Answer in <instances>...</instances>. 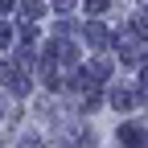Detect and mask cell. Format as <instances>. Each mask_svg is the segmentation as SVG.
<instances>
[{"label":"cell","instance_id":"1","mask_svg":"<svg viewBox=\"0 0 148 148\" xmlns=\"http://www.w3.org/2000/svg\"><path fill=\"white\" fill-rule=\"evenodd\" d=\"M86 41L95 45V49H107V45H111V33H107V25L90 21V25H86Z\"/></svg>","mask_w":148,"mask_h":148},{"label":"cell","instance_id":"2","mask_svg":"<svg viewBox=\"0 0 148 148\" xmlns=\"http://www.w3.org/2000/svg\"><path fill=\"white\" fill-rule=\"evenodd\" d=\"M111 107H115V111H132V107H136V90L115 86V90H111Z\"/></svg>","mask_w":148,"mask_h":148},{"label":"cell","instance_id":"3","mask_svg":"<svg viewBox=\"0 0 148 148\" xmlns=\"http://www.w3.org/2000/svg\"><path fill=\"white\" fill-rule=\"evenodd\" d=\"M119 144H123V148H140V144H144V132H140L136 123H123V127H119Z\"/></svg>","mask_w":148,"mask_h":148},{"label":"cell","instance_id":"4","mask_svg":"<svg viewBox=\"0 0 148 148\" xmlns=\"http://www.w3.org/2000/svg\"><path fill=\"white\" fill-rule=\"evenodd\" d=\"M107 74H111V66H107V62H90V66H86V78H90V82H103Z\"/></svg>","mask_w":148,"mask_h":148},{"label":"cell","instance_id":"5","mask_svg":"<svg viewBox=\"0 0 148 148\" xmlns=\"http://www.w3.org/2000/svg\"><path fill=\"white\" fill-rule=\"evenodd\" d=\"M21 16H25V21H37V16H41V0H25V4H21Z\"/></svg>","mask_w":148,"mask_h":148},{"label":"cell","instance_id":"6","mask_svg":"<svg viewBox=\"0 0 148 148\" xmlns=\"http://www.w3.org/2000/svg\"><path fill=\"white\" fill-rule=\"evenodd\" d=\"M132 25L140 29V37H148V12H136V16H132Z\"/></svg>","mask_w":148,"mask_h":148},{"label":"cell","instance_id":"7","mask_svg":"<svg viewBox=\"0 0 148 148\" xmlns=\"http://www.w3.org/2000/svg\"><path fill=\"white\" fill-rule=\"evenodd\" d=\"M111 0H86V12H107Z\"/></svg>","mask_w":148,"mask_h":148},{"label":"cell","instance_id":"8","mask_svg":"<svg viewBox=\"0 0 148 148\" xmlns=\"http://www.w3.org/2000/svg\"><path fill=\"white\" fill-rule=\"evenodd\" d=\"M8 37H12V29H8V25H0V49L8 45Z\"/></svg>","mask_w":148,"mask_h":148},{"label":"cell","instance_id":"9","mask_svg":"<svg viewBox=\"0 0 148 148\" xmlns=\"http://www.w3.org/2000/svg\"><path fill=\"white\" fill-rule=\"evenodd\" d=\"M53 8H58V12H66V8H74V0H53Z\"/></svg>","mask_w":148,"mask_h":148},{"label":"cell","instance_id":"10","mask_svg":"<svg viewBox=\"0 0 148 148\" xmlns=\"http://www.w3.org/2000/svg\"><path fill=\"white\" fill-rule=\"evenodd\" d=\"M8 8H12V0H0V12H8Z\"/></svg>","mask_w":148,"mask_h":148},{"label":"cell","instance_id":"11","mask_svg":"<svg viewBox=\"0 0 148 148\" xmlns=\"http://www.w3.org/2000/svg\"><path fill=\"white\" fill-rule=\"evenodd\" d=\"M144 86H148V66H144Z\"/></svg>","mask_w":148,"mask_h":148}]
</instances>
